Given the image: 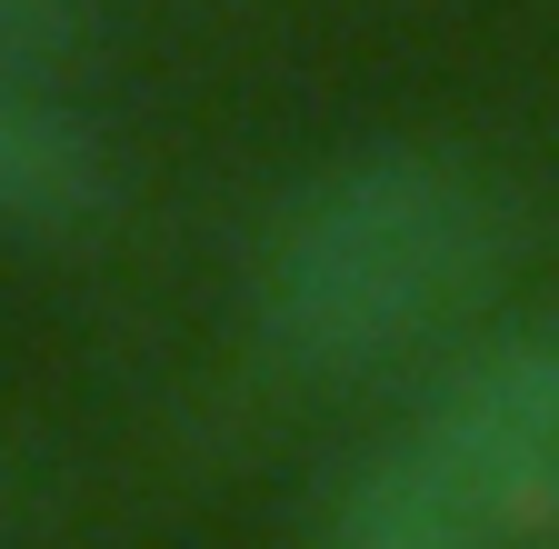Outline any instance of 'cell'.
<instances>
[{
  "label": "cell",
  "instance_id": "obj_1",
  "mask_svg": "<svg viewBox=\"0 0 559 549\" xmlns=\"http://www.w3.org/2000/svg\"><path fill=\"white\" fill-rule=\"evenodd\" d=\"M510 260V211L450 151H349L310 170L260 240V339L310 380H370L450 339Z\"/></svg>",
  "mask_w": 559,
  "mask_h": 549
},
{
  "label": "cell",
  "instance_id": "obj_2",
  "mask_svg": "<svg viewBox=\"0 0 559 549\" xmlns=\"http://www.w3.org/2000/svg\"><path fill=\"white\" fill-rule=\"evenodd\" d=\"M559 539V330L469 350L349 469L330 549H549Z\"/></svg>",
  "mask_w": 559,
  "mask_h": 549
},
{
  "label": "cell",
  "instance_id": "obj_3",
  "mask_svg": "<svg viewBox=\"0 0 559 549\" xmlns=\"http://www.w3.org/2000/svg\"><path fill=\"white\" fill-rule=\"evenodd\" d=\"M110 211V151L81 110L40 81H0V220L11 230H81Z\"/></svg>",
  "mask_w": 559,
  "mask_h": 549
},
{
  "label": "cell",
  "instance_id": "obj_4",
  "mask_svg": "<svg viewBox=\"0 0 559 549\" xmlns=\"http://www.w3.org/2000/svg\"><path fill=\"white\" fill-rule=\"evenodd\" d=\"M81 40V0H0V81H40Z\"/></svg>",
  "mask_w": 559,
  "mask_h": 549
}]
</instances>
